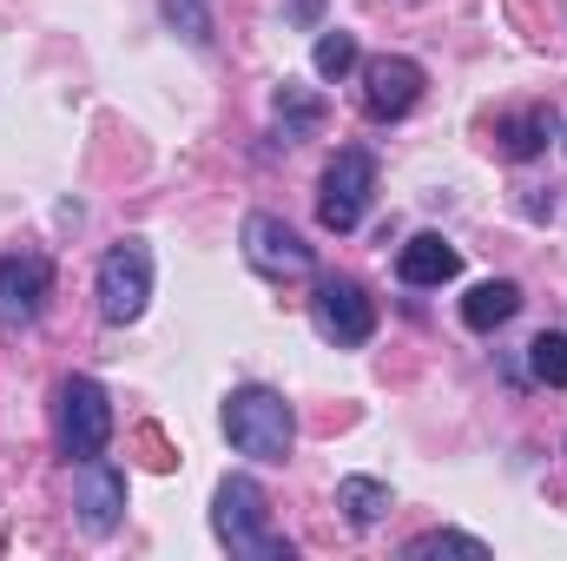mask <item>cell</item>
I'll use <instances>...</instances> for the list:
<instances>
[{
    "label": "cell",
    "instance_id": "cell-6",
    "mask_svg": "<svg viewBox=\"0 0 567 561\" xmlns=\"http://www.w3.org/2000/svg\"><path fill=\"white\" fill-rule=\"evenodd\" d=\"M310 324L330 337V344H370L377 330V304L357 278H323L317 297H310Z\"/></svg>",
    "mask_w": 567,
    "mask_h": 561
},
{
    "label": "cell",
    "instance_id": "cell-9",
    "mask_svg": "<svg viewBox=\"0 0 567 561\" xmlns=\"http://www.w3.org/2000/svg\"><path fill=\"white\" fill-rule=\"evenodd\" d=\"M245 258L265 272V278H303L317 258H310V245L284 225V218H271V212H251L245 218Z\"/></svg>",
    "mask_w": 567,
    "mask_h": 561
},
{
    "label": "cell",
    "instance_id": "cell-12",
    "mask_svg": "<svg viewBox=\"0 0 567 561\" xmlns=\"http://www.w3.org/2000/svg\"><path fill=\"white\" fill-rule=\"evenodd\" d=\"M515 310H522V284L515 278H488L462 297V324H468V330H502Z\"/></svg>",
    "mask_w": 567,
    "mask_h": 561
},
{
    "label": "cell",
    "instance_id": "cell-16",
    "mask_svg": "<svg viewBox=\"0 0 567 561\" xmlns=\"http://www.w3.org/2000/svg\"><path fill=\"white\" fill-rule=\"evenodd\" d=\"M310 67H317V80H343V73H357V33L323 27V33H317V53H310Z\"/></svg>",
    "mask_w": 567,
    "mask_h": 561
},
{
    "label": "cell",
    "instance_id": "cell-7",
    "mask_svg": "<svg viewBox=\"0 0 567 561\" xmlns=\"http://www.w3.org/2000/svg\"><path fill=\"white\" fill-rule=\"evenodd\" d=\"M73 516H80L86 536H113L120 516H126V469L106 462V456L80 462V476H73Z\"/></svg>",
    "mask_w": 567,
    "mask_h": 561
},
{
    "label": "cell",
    "instance_id": "cell-19",
    "mask_svg": "<svg viewBox=\"0 0 567 561\" xmlns=\"http://www.w3.org/2000/svg\"><path fill=\"white\" fill-rule=\"evenodd\" d=\"M165 20H172L192 47H212V13H205V0H165Z\"/></svg>",
    "mask_w": 567,
    "mask_h": 561
},
{
    "label": "cell",
    "instance_id": "cell-3",
    "mask_svg": "<svg viewBox=\"0 0 567 561\" xmlns=\"http://www.w3.org/2000/svg\"><path fill=\"white\" fill-rule=\"evenodd\" d=\"M370 198H377V159L363 145H343L330 165H323V185H317V218L323 232H357L370 218Z\"/></svg>",
    "mask_w": 567,
    "mask_h": 561
},
{
    "label": "cell",
    "instance_id": "cell-13",
    "mask_svg": "<svg viewBox=\"0 0 567 561\" xmlns=\"http://www.w3.org/2000/svg\"><path fill=\"white\" fill-rule=\"evenodd\" d=\"M495 140H502V159H535L542 145L555 140V113H548V106H528V113H508V120L495 126Z\"/></svg>",
    "mask_w": 567,
    "mask_h": 561
},
{
    "label": "cell",
    "instance_id": "cell-2",
    "mask_svg": "<svg viewBox=\"0 0 567 561\" xmlns=\"http://www.w3.org/2000/svg\"><path fill=\"white\" fill-rule=\"evenodd\" d=\"M225 436H231V449L251 456V462H284L290 442H297V417H290V404H284L278 390L245 384V390L225 397Z\"/></svg>",
    "mask_w": 567,
    "mask_h": 561
},
{
    "label": "cell",
    "instance_id": "cell-4",
    "mask_svg": "<svg viewBox=\"0 0 567 561\" xmlns=\"http://www.w3.org/2000/svg\"><path fill=\"white\" fill-rule=\"evenodd\" d=\"M106 442H113V404H106V390L93 377H66L60 384V449H66V462L80 469V462L106 456Z\"/></svg>",
    "mask_w": 567,
    "mask_h": 561
},
{
    "label": "cell",
    "instance_id": "cell-14",
    "mask_svg": "<svg viewBox=\"0 0 567 561\" xmlns=\"http://www.w3.org/2000/svg\"><path fill=\"white\" fill-rule=\"evenodd\" d=\"M337 509H343L357 529H377V522L390 516V489H383L377 476H343V482H337Z\"/></svg>",
    "mask_w": 567,
    "mask_h": 561
},
{
    "label": "cell",
    "instance_id": "cell-11",
    "mask_svg": "<svg viewBox=\"0 0 567 561\" xmlns=\"http://www.w3.org/2000/svg\"><path fill=\"white\" fill-rule=\"evenodd\" d=\"M396 272H403V284L429 290V284H449L455 272H462V252H455L442 232H416V238L396 252Z\"/></svg>",
    "mask_w": 567,
    "mask_h": 561
},
{
    "label": "cell",
    "instance_id": "cell-18",
    "mask_svg": "<svg viewBox=\"0 0 567 561\" xmlns=\"http://www.w3.org/2000/svg\"><path fill=\"white\" fill-rule=\"evenodd\" d=\"M528 370H535L542 384L567 390V330H542V337L528 344Z\"/></svg>",
    "mask_w": 567,
    "mask_h": 561
},
{
    "label": "cell",
    "instance_id": "cell-1",
    "mask_svg": "<svg viewBox=\"0 0 567 561\" xmlns=\"http://www.w3.org/2000/svg\"><path fill=\"white\" fill-rule=\"evenodd\" d=\"M212 536L231 549L238 561H290V536L271 522V502L251 476H225L212 496Z\"/></svg>",
    "mask_w": 567,
    "mask_h": 561
},
{
    "label": "cell",
    "instance_id": "cell-15",
    "mask_svg": "<svg viewBox=\"0 0 567 561\" xmlns=\"http://www.w3.org/2000/svg\"><path fill=\"white\" fill-rule=\"evenodd\" d=\"M317 126H323V100L284 80L278 86V133L284 140H303V133H317Z\"/></svg>",
    "mask_w": 567,
    "mask_h": 561
},
{
    "label": "cell",
    "instance_id": "cell-17",
    "mask_svg": "<svg viewBox=\"0 0 567 561\" xmlns=\"http://www.w3.org/2000/svg\"><path fill=\"white\" fill-rule=\"evenodd\" d=\"M435 555H468V561H488V542L482 536H455V529H429L410 542V561H435Z\"/></svg>",
    "mask_w": 567,
    "mask_h": 561
},
{
    "label": "cell",
    "instance_id": "cell-8",
    "mask_svg": "<svg viewBox=\"0 0 567 561\" xmlns=\"http://www.w3.org/2000/svg\"><path fill=\"white\" fill-rule=\"evenodd\" d=\"M47 297H53V265H47L40 252L0 258V324H7V330L33 324V317L47 310Z\"/></svg>",
    "mask_w": 567,
    "mask_h": 561
},
{
    "label": "cell",
    "instance_id": "cell-10",
    "mask_svg": "<svg viewBox=\"0 0 567 561\" xmlns=\"http://www.w3.org/2000/svg\"><path fill=\"white\" fill-rule=\"evenodd\" d=\"M416 100H423V67H416V60L383 53V60L363 67V113H370V120H403Z\"/></svg>",
    "mask_w": 567,
    "mask_h": 561
},
{
    "label": "cell",
    "instance_id": "cell-5",
    "mask_svg": "<svg viewBox=\"0 0 567 561\" xmlns=\"http://www.w3.org/2000/svg\"><path fill=\"white\" fill-rule=\"evenodd\" d=\"M145 304H152V252L140 238H126L100 258V317L106 324H140Z\"/></svg>",
    "mask_w": 567,
    "mask_h": 561
}]
</instances>
